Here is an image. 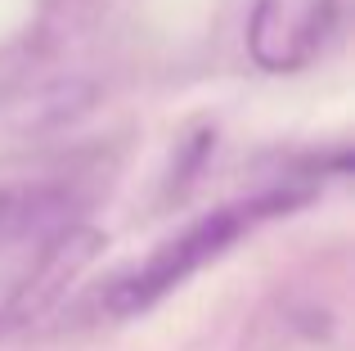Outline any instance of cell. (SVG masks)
<instances>
[{
  "instance_id": "cell-1",
  "label": "cell",
  "mask_w": 355,
  "mask_h": 351,
  "mask_svg": "<svg viewBox=\"0 0 355 351\" xmlns=\"http://www.w3.org/2000/svg\"><path fill=\"white\" fill-rule=\"evenodd\" d=\"M311 194H315V180H306V185L288 180V185H270V189H261V194H243L234 203H220V207L202 212L180 234L157 243L144 262L126 266V271L99 293V316L104 320H130V316L153 311L157 302L171 298L180 284H189L202 266L220 262L234 243H243L257 225H266V221H275V216H288V212H297L302 203H311Z\"/></svg>"
},
{
  "instance_id": "cell-2",
  "label": "cell",
  "mask_w": 355,
  "mask_h": 351,
  "mask_svg": "<svg viewBox=\"0 0 355 351\" xmlns=\"http://www.w3.org/2000/svg\"><path fill=\"white\" fill-rule=\"evenodd\" d=\"M342 0H257L248 18V59L270 77L302 72L333 45Z\"/></svg>"
},
{
  "instance_id": "cell-3",
  "label": "cell",
  "mask_w": 355,
  "mask_h": 351,
  "mask_svg": "<svg viewBox=\"0 0 355 351\" xmlns=\"http://www.w3.org/2000/svg\"><path fill=\"white\" fill-rule=\"evenodd\" d=\"M81 185L59 171H27V176H0V248L23 243L32 234H54L77 216Z\"/></svg>"
}]
</instances>
